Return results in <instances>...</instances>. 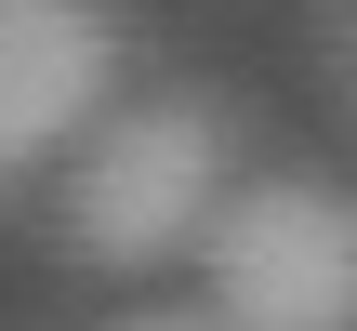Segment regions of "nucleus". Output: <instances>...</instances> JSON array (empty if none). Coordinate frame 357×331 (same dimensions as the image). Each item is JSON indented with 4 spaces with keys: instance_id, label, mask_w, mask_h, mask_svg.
I'll use <instances>...</instances> for the list:
<instances>
[{
    "instance_id": "obj_1",
    "label": "nucleus",
    "mask_w": 357,
    "mask_h": 331,
    "mask_svg": "<svg viewBox=\"0 0 357 331\" xmlns=\"http://www.w3.org/2000/svg\"><path fill=\"white\" fill-rule=\"evenodd\" d=\"M238 186V133L212 93H146V106H106L79 133V172H66V239L93 265H172L199 252L212 199Z\"/></svg>"
},
{
    "instance_id": "obj_2",
    "label": "nucleus",
    "mask_w": 357,
    "mask_h": 331,
    "mask_svg": "<svg viewBox=\"0 0 357 331\" xmlns=\"http://www.w3.org/2000/svg\"><path fill=\"white\" fill-rule=\"evenodd\" d=\"M225 331H357V212L331 186H225L199 226Z\"/></svg>"
},
{
    "instance_id": "obj_3",
    "label": "nucleus",
    "mask_w": 357,
    "mask_h": 331,
    "mask_svg": "<svg viewBox=\"0 0 357 331\" xmlns=\"http://www.w3.org/2000/svg\"><path fill=\"white\" fill-rule=\"evenodd\" d=\"M119 106V0H0V186Z\"/></svg>"
},
{
    "instance_id": "obj_4",
    "label": "nucleus",
    "mask_w": 357,
    "mask_h": 331,
    "mask_svg": "<svg viewBox=\"0 0 357 331\" xmlns=\"http://www.w3.org/2000/svg\"><path fill=\"white\" fill-rule=\"evenodd\" d=\"M119 331H225V318H119Z\"/></svg>"
}]
</instances>
